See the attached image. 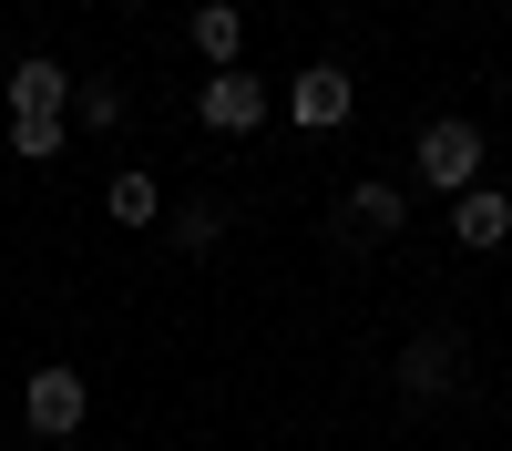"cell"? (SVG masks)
Returning <instances> with one entry per match:
<instances>
[{
  "instance_id": "6da1fadb",
  "label": "cell",
  "mask_w": 512,
  "mask_h": 451,
  "mask_svg": "<svg viewBox=\"0 0 512 451\" xmlns=\"http://www.w3.org/2000/svg\"><path fill=\"white\" fill-rule=\"evenodd\" d=\"M482 154H492V134H482V123H461V113H441L431 134H420V154H410V175L431 185V195H472V185H482Z\"/></svg>"
},
{
  "instance_id": "7a4b0ae2",
  "label": "cell",
  "mask_w": 512,
  "mask_h": 451,
  "mask_svg": "<svg viewBox=\"0 0 512 451\" xmlns=\"http://www.w3.org/2000/svg\"><path fill=\"white\" fill-rule=\"evenodd\" d=\"M21 421H31L41 441H72L82 421H93V380H82L72 359H41L31 380H21Z\"/></svg>"
},
{
  "instance_id": "3957f363",
  "label": "cell",
  "mask_w": 512,
  "mask_h": 451,
  "mask_svg": "<svg viewBox=\"0 0 512 451\" xmlns=\"http://www.w3.org/2000/svg\"><path fill=\"white\" fill-rule=\"evenodd\" d=\"M349 113H359V82L338 72V62H308V72L287 82V123H297V134H338Z\"/></svg>"
},
{
  "instance_id": "277c9868",
  "label": "cell",
  "mask_w": 512,
  "mask_h": 451,
  "mask_svg": "<svg viewBox=\"0 0 512 451\" xmlns=\"http://www.w3.org/2000/svg\"><path fill=\"white\" fill-rule=\"evenodd\" d=\"M11 123H72V62L21 52L11 62Z\"/></svg>"
},
{
  "instance_id": "5b68a950",
  "label": "cell",
  "mask_w": 512,
  "mask_h": 451,
  "mask_svg": "<svg viewBox=\"0 0 512 451\" xmlns=\"http://www.w3.org/2000/svg\"><path fill=\"white\" fill-rule=\"evenodd\" d=\"M195 123H205V134H256V123H267V82H256V62L246 72H205Z\"/></svg>"
},
{
  "instance_id": "8992f818",
  "label": "cell",
  "mask_w": 512,
  "mask_h": 451,
  "mask_svg": "<svg viewBox=\"0 0 512 451\" xmlns=\"http://www.w3.org/2000/svg\"><path fill=\"white\" fill-rule=\"evenodd\" d=\"M400 390L410 400H451L461 390V328H420V339L400 349Z\"/></svg>"
},
{
  "instance_id": "52a82bcc",
  "label": "cell",
  "mask_w": 512,
  "mask_h": 451,
  "mask_svg": "<svg viewBox=\"0 0 512 451\" xmlns=\"http://www.w3.org/2000/svg\"><path fill=\"white\" fill-rule=\"evenodd\" d=\"M502 236H512V195H502V185H472V195H451V246L492 257Z\"/></svg>"
},
{
  "instance_id": "ba28073f",
  "label": "cell",
  "mask_w": 512,
  "mask_h": 451,
  "mask_svg": "<svg viewBox=\"0 0 512 451\" xmlns=\"http://www.w3.org/2000/svg\"><path fill=\"white\" fill-rule=\"evenodd\" d=\"M185 41H195L216 72H246V11H236V0H205V11L185 21Z\"/></svg>"
},
{
  "instance_id": "9c48e42d",
  "label": "cell",
  "mask_w": 512,
  "mask_h": 451,
  "mask_svg": "<svg viewBox=\"0 0 512 451\" xmlns=\"http://www.w3.org/2000/svg\"><path fill=\"white\" fill-rule=\"evenodd\" d=\"M103 216H113L123 236H144V226H164V185L144 175V164H123V175L103 185Z\"/></svg>"
},
{
  "instance_id": "30bf717a",
  "label": "cell",
  "mask_w": 512,
  "mask_h": 451,
  "mask_svg": "<svg viewBox=\"0 0 512 451\" xmlns=\"http://www.w3.org/2000/svg\"><path fill=\"white\" fill-rule=\"evenodd\" d=\"M400 226H410V195L390 175H359L349 185V236H400Z\"/></svg>"
},
{
  "instance_id": "8fae6325",
  "label": "cell",
  "mask_w": 512,
  "mask_h": 451,
  "mask_svg": "<svg viewBox=\"0 0 512 451\" xmlns=\"http://www.w3.org/2000/svg\"><path fill=\"white\" fill-rule=\"evenodd\" d=\"M164 236H175L185 257H216V246H226V205H216V195H185L175 216H164Z\"/></svg>"
},
{
  "instance_id": "7c38bea8",
  "label": "cell",
  "mask_w": 512,
  "mask_h": 451,
  "mask_svg": "<svg viewBox=\"0 0 512 451\" xmlns=\"http://www.w3.org/2000/svg\"><path fill=\"white\" fill-rule=\"evenodd\" d=\"M72 123H82V134H113V123H123V82L113 72H82L72 82Z\"/></svg>"
},
{
  "instance_id": "4fadbf2b",
  "label": "cell",
  "mask_w": 512,
  "mask_h": 451,
  "mask_svg": "<svg viewBox=\"0 0 512 451\" xmlns=\"http://www.w3.org/2000/svg\"><path fill=\"white\" fill-rule=\"evenodd\" d=\"M0 144H11L21 164H52V154L72 144V123H11V134H0Z\"/></svg>"
}]
</instances>
